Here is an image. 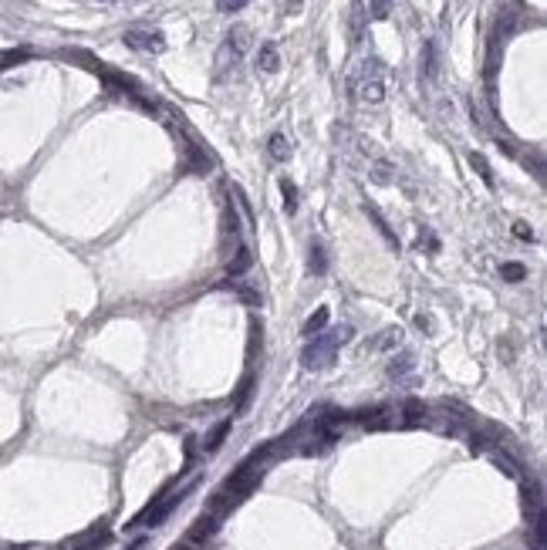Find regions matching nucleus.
<instances>
[{"instance_id": "obj_1", "label": "nucleus", "mask_w": 547, "mask_h": 550, "mask_svg": "<svg viewBox=\"0 0 547 550\" xmlns=\"http://www.w3.org/2000/svg\"><path fill=\"white\" fill-rule=\"evenodd\" d=\"M355 335V328L351 324H341L335 328L331 335H318L314 341L304 344V351H301V365L308 368V371H324V368L335 365V355H338V348L345 341Z\"/></svg>"}, {"instance_id": "obj_2", "label": "nucleus", "mask_w": 547, "mask_h": 550, "mask_svg": "<svg viewBox=\"0 0 547 550\" xmlns=\"http://www.w3.org/2000/svg\"><path fill=\"white\" fill-rule=\"evenodd\" d=\"M348 88H351V95L365 102V105H379L382 98H385V81L379 75V61H365L362 68L348 78Z\"/></svg>"}, {"instance_id": "obj_3", "label": "nucleus", "mask_w": 547, "mask_h": 550, "mask_svg": "<svg viewBox=\"0 0 547 550\" xmlns=\"http://www.w3.org/2000/svg\"><path fill=\"white\" fill-rule=\"evenodd\" d=\"M129 48H135V51H149V54H159L162 48H166V37L159 34V30H142V27H132V30H125V37H122Z\"/></svg>"}, {"instance_id": "obj_4", "label": "nucleus", "mask_w": 547, "mask_h": 550, "mask_svg": "<svg viewBox=\"0 0 547 550\" xmlns=\"http://www.w3.org/2000/svg\"><path fill=\"white\" fill-rule=\"evenodd\" d=\"M216 526H220V520H216L213 513H207V517H200L196 524L189 526V533H186V544H189V547H200L203 540H209V537L216 533Z\"/></svg>"}, {"instance_id": "obj_5", "label": "nucleus", "mask_w": 547, "mask_h": 550, "mask_svg": "<svg viewBox=\"0 0 547 550\" xmlns=\"http://www.w3.org/2000/svg\"><path fill=\"white\" fill-rule=\"evenodd\" d=\"M277 68H281V51H277V44H274V41H263L261 51H257V71L274 75Z\"/></svg>"}, {"instance_id": "obj_6", "label": "nucleus", "mask_w": 547, "mask_h": 550, "mask_svg": "<svg viewBox=\"0 0 547 550\" xmlns=\"http://www.w3.org/2000/svg\"><path fill=\"white\" fill-rule=\"evenodd\" d=\"M108 544V530H92V533H85L78 540H71L64 550H98Z\"/></svg>"}, {"instance_id": "obj_7", "label": "nucleus", "mask_w": 547, "mask_h": 550, "mask_svg": "<svg viewBox=\"0 0 547 550\" xmlns=\"http://www.w3.org/2000/svg\"><path fill=\"white\" fill-rule=\"evenodd\" d=\"M399 341H402V331L399 328H385V331H379L375 338H372V351H392V348H399Z\"/></svg>"}, {"instance_id": "obj_8", "label": "nucleus", "mask_w": 547, "mask_h": 550, "mask_svg": "<svg viewBox=\"0 0 547 550\" xmlns=\"http://www.w3.org/2000/svg\"><path fill=\"white\" fill-rule=\"evenodd\" d=\"M267 152H270V159H277V162H287V159H290V142H287L284 132H274V135L267 139Z\"/></svg>"}, {"instance_id": "obj_9", "label": "nucleus", "mask_w": 547, "mask_h": 550, "mask_svg": "<svg viewBox=\"0 0 547 550\" xmlns=\"http://www.w3.org/2000/svg\"><path fill=\"white\" fill-rule=\"evenodd\" d=\"M227 44H230V48H234V51L240 54V57H243V51H247V48H250V27L236 24L234 30H230V34H227Z\"/></svg>"}, {"instance_id": "obj_10", "label": "nucleus", "mask_w": 547, "mask_h": 550, "mask_svg": "<svg viewBox=\"0 0 547 550\" xmlns=\"http://www.w3.org/2000/svg\"><path fill=\"white\" fill-rule=\"evenodd\" d=\"M365 213H368V220H372V223H375V227H379V233L385 236V240H389L392 247H395V250H399V240H395V233H392V230H389V223H385V220H382V213L375 210V206H372V203H365Z\"/></svg>"}, {"instance_id": "obj_11", "label": "nucleus", "mask_w": 547, "mask_h": 550, "mask_svg": "<svg viewBox=\"0 0 547 550\" xmlns=\"http://www.w3.org/2000/svg\"><path fill=\"white\" fill-rule=\"evenodd\" d=\"M328 317H331V311H328V308H318V311H314V314L304 321V328H301V331H304V335L311 338V335H318V331H321V328L328 324Z\"/></svg>"}, {"instance_id": "obj_12", "label": "nucleus", "mask_w": 547, "mask_h": 550, "mask_svg": "<svg viewBox=\"0 0 547 550\" xmlns=\"http://www.w3.org/2000/svg\"><path fill=\"white\" fill-rule=\"evenodd\" d=\"M422 68H426V78H436L440 75V64H436V44L426 41L422 44Z\"/></svg>"}, {"instance_id": "obj_13", "label": "nucleus", "mask_w": 547, "mask_h": 550, "mask_svg": "<svg viewBox=\"0 0 547 550\" xmlns=\"http://www.w3.org/2000/svg\"><path fill=\"white\" fill-rule=\"evenodd\" d=\"M227 267H230V274H234V277H240V274H247V270H250V250H247V247H236L234 260L227 263Z\"/></svg>"}, {"instance_id": "obj_14", "label": "nucleus", "mask_w": 547, "mask_h": 550, "mask_svg": "<svg viewBox=\"0 0 547 550\" xmlns=\"http://www.w3.org/2000/svg\"><path fill=\"white\" fill-rule=\"evenodd\" d=\"M227 432H230V422H220V425L209 432V439L203 443V452H216V449L223 445V439H227Z\"/></svg>"}, {"instance_id": "obj_15", "label": "nucleus", "mask_w": 547, "mask_h": 550, "mask_svg": "<svg viewBox=\"0 0 547 550\" xmlns=\"http://www.w3.org/2000/svg\"><path fill=\"white\" fill-rule=\"evenodd\" d=\"M223 287H227V290H234V294L240 297V301H243V304H254V308L261 304V294H257V290L250 287V284H223Z\"/></svg>"}, {"instance_id": "obj_16", "label": "nucleus", "mask_w": 547, "mask_h": 550, "mask_svg": "<svg viewBox=\"0 0 547 550\" xmlns=\"http://www.w3.org/2000/svg\"><path fill=\"white\" fill-rule=\"evenodd\" d=\"M311 274H324L328 270V254H324V243H311Z\"/></svg>"}, {"instance_id": "obj_17", "label": "nucleus", "mask_w": 547, "mask_h": 550, "mask_svg": "<svg viewBox=\"0 0 547 550\" xmlns=\"http://www.w3.org/2000/svg\"><path fill=\"white\" fill-rule=\"evenodd\" d=\"M234 196H236V206H240V213H243V220H247V227L254 230V227H257V220H254V206H250V199L243 196V189H240V186H234Z\"/></svg>"}, {"instance_id": "obj_18", "label": "nucleus", "mask_w": 547, "mask_h": 550, "mask_svg": "<svg viewBox=\"0 0 547 550\" xmlns=\"http://www.w3.org/2000/svg\"><path fill=\"white\" fill-rule=\"evenodd\" d=\"M281 196H284V210L297 213V186L290 183V179H281Z\"/></svg>"}, {"instance_id": "obj_19", "label": "nucleus", "mask_w": 547, "mask_h": 550, "mask_svg": "<svg viewBox=\"0 0 547 550\" xmlns=\"http://www.w3.org/2000/svg\"><path fill=\"white\" fill-rule=\"evenodd\" d=\"M500 274H503V281L521 284L523 277H527V267H523V263H503V267H500Z\"/></svg>"}, {"instance_id": "obj_20", "label": "nucleus", "mask_w": 547, "mask_h": 550, "mask_svg": "<svg viewBox=\"0 0 547 550\" xmlns=\"http://www.w3.org/2000/svg\"><path fill=\"white\" fill-rule=\"evenodd\" d=\"M469 166H473V169L480 172V179H483V183H487V186H494V172H490L487 159L480 156V152H473V156H469Z\"/></svg>"}, {"instance_id": "obj_21", "label": "nucleus", "mask_w": 547, "mask_h": 550, "mask_svg": "<svg viewBox=\"0 0 547 550\" xmlns=\"http://www.w3.org/2000/svg\"><path fill=\"white\" fill-rule=\"evenodd\" d=\"M409 371H413V358H409V355H402V358H399V362H392V368H389V375H392V378H399V382H402V378H409Z\"/></svg>"}, {"instance_id": "obj_22", "label": "nucleus", "mask_w": 547, "mask_h": 550, "mask_svg": "<svg viewBox=\"0 0 547 550\" xmlns=\"http://www.w3.org/2000/svg\"><path fill=\"white\" fill-rule=\"evenodd\" d=\"M250 0H216V10L220 14H236V10H243Z\"/></svg>"}, {"instance_id": "obj_23", "label": "nucleus", "mask_w": 547, "mask_h": 550, "mask_svg": "<svg viewBox=\"0 0 547 550\" xmlns=\"http://www.w3.org/2000/svg\"><path fill=\"white\" fill-rule=\"evenodd\" d=\"M372 17H375V21H385V17H389V0H372Z\"/></svg>"}, {"instance_id": "obj_24", "label": "nucleus", "mask_w": 547, "mask_h": 550, "mask_svg": "<svg viewBox=\"0 0 547 550\" xmlns=\"http://www.w3.org/2000/svg\"><path fill=\"white\" fill-rule=\"evenodd\" d=\"M494 463H496V466H500L503 472H510V476H521V470H517V466H514V463H510L507 456H500V452H494Z\"/></svg>"}, {"instance_id": "obj_25", "label": "nucleus", "mask_w": 547, "mask_h": 550, "mask_svg": "<svg viewBox=\"0 0 547 550\" xmlns=\"http://www.w3.org/2000/svg\"><path fill=\"white\" fill-rule=\"evenodd\" d=\"M514 236L523 240V243H530V240H534V230H530L527 223H514Z\"/></svg>"}, {"instance_id": "obj_26", "label": "nucleus", "mask_w": 547, "mask_h": 550, "mask_svg": "<svg viewBox=\"0 0 547 550\" xmlns=\"http://www.w3.org/2000/svg\"><path fill=\"white\" fill-rule=\"evenodd\" d=\"M389 179H392V166L379 162V166H375V183H389Z\"/></svg>"}, {"instance_id": "obj_27", "label": "nucleus", "mask_w": 547, "mask_h": 550, "mask_svg": "<svg viewBox=\"0 0 547 550\" xmlns=\"http://www.w3.org/2000/svg\"><path fill=\"white\" fill-rule=\"evenodd\" d=\"M422 247H429V250H440V243H436V236L429 233V230H422V233H419V250H422Z\"/></svg>"}, {"instance_id": "obj_28", "label": "nucleus", "mask_w": 547, "mask_h": 550, "mask_svg": "<svg viewBox=\"0 0 547 550\" xmlns=\"http://www.w3.org/2000/svg\"><path fill=\"white\" fill-rule=\"evenodd\" d=\"M416 324L422 328V331H433V321H429V317H422V314H419V317H416Z\"/></svg>"}, {"instance_id": "obj_29", "label": "nucleus", "mask_w": 547, "mask_h": 550, "mask_svg": "<svg viewBox=\"0 0 547 550\" xmlns=\"http://www.w3.org/2000/svg\"><path fill=\"white\" fill-rule=\"evenodd\" d=\"M301 3H304V0H287V14H297V10H301Z\"/></svg>"}, {"instance_id": "obj_30", "label": "nucleus", "mask_w": 547, "mask_h": 550, "mask_svg": "<svg viewBox=\"0 0 547 550\" xmlns=\"http://www.w3.org/2000/svg\"><path fill=\"white\" fill-rule=\"evenodd\" d=\"M7 550H41V547H7Z\"/></svg>"}]
</instances>
